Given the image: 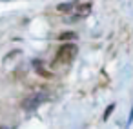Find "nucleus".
Here are the masks:
<instances>
[{
	"mask_svg": "<svg viewBox=\"0 0 133 129\" xmlns=\"http://www.w3.org/2000/svg\"><path fill=\"white\" fill-rule=\"evenodd\" d=\"M75 4H77V2H66V4H60L57 9H58L60 13H71L73 8H75Z\"/></svg>",
	"mask_w": 133,
	"mask_h": 129,
	"instance_id": "obj_4",
	"label": "nucleus"
},
{
	"mask_svg": "<svg viewBox=\"0 0 133 129\" xmlns=\"http://www.w3.org/2000/svg\"><path fill=\"white\" fill-rule=\"evenodd\" d=\"M48 100H49V93H35V95H29L28 98L22 100V109L33 111V109H37L38 105H42Z\"/></svg>",
	"mask_w": 133,
	"mask_h": 129,
	"instance_id": "obj_2",
	"label": "nucleus"
},
{
	"mask_svg": "<svg viewBox=\"0 0 133 129\" xmlns=\"http://www.w3.org/2000/svg\"><path fill=\"white\" fill-rule=\"evenodd\" d=\"M77 46L75 44H64V46H60L58 47V51H57V56H55V60H53V64L57 66V64H71L73 60H75V56H77Z\"/></svg>",
	"mask_w": 133,
	"mask_h": 129,
	"instance_id": "obj_1",
	"label": "nucleus"
},
{
	"mask_svg": "<svg viewBox=\"0 0 133 129\" xmlns=\"http://www.w3.org/2000/svg\"><path fill=\"white\" fill-rule=\"evenodd\" d=\"M71 13H73V18H84L91 13V4L89 2H80V4L77 2Z\"/></svg>",
	"mask_w": 133,
	"mask_h": 129,
	"instance_id": "obj_3",
	"label": "nucleus"
},
{
	"mask_svg": "<svg viewBox=\"0 0 133 129\" xmlns=\"http://www.w3.org/2000/svg\"><path fill=\"white\" fill-rule=\"evenodd\" d=\"M75 37H77L75 33H62V35H60L58 38H60V40H73Z\"/></svg>",
	"mask_w": 133,
	"mask_h": 129,
	"instance_id": "obj_5",
	"label": "nucleus"
}]
</instances>
